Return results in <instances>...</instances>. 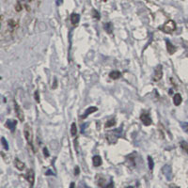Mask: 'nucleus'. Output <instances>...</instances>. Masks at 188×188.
<instances>
[{
	"mask_svg": "<svg viewBox=\"0 0 188 188\" xmlns=\"http://www.w3.org/2000/svg\"><path fill=\"white\" fill-rule=\"evenodd\" d=\"M43 154L45 157H49V152H48V149L47 148H43Z\"/></svg>",
	"mask_w": 188,
	"mask_h": 188,
	"instance_id": "nucleus-27",
	"label": "nucleus"
},
{
	"mask_svg": "<svg viewBox=\"0 0 188 188\" xmlns=\"http://www.w3.org/2000/svg\"><path fill=\"white\" fill-rule=\"evenodd\" d=\"M14 110H15V114H16L17 118L19 119V121L21 122H23L24 121V115L23 110L21 109L20 105L16 102H14Z\"/></svg>",
	"mask_w": 188,
	"mask_h": 188,
	"instance_id": "nucleus-5",
	"label": "nucleus"
},
{
	"mask_svg": "<svg viewBox=\"0 0 188 188\" xmlns=\"http://www.w3.org/2000/svg\"><path fill=\"white\" fill-rule=\"evenodd\" d=\"M115 124H116V121L114 119H111V120H109V121H106V123H105V128H108V127H112Z\"/></svg>",
	"mask_w": 188,
	"mask_h": 188,
	"instance_id": "nucleus-20",
	"label": "nucleus"
},
{
	"mask_svg": "<svg viewBox=\"0 0 188 188\" xmlns=\"http://www.w3.org/2000/svg\"><path fill=\"white\" fill-rule=\"evenodd\" d=\"M8 26L9 27V29H10L11 31H13V30L17 27V22H16L15 20H13V19H10V20H8Z\"/></svg>",
	"mask_w": 188,
	"mask_h": 188,
	"instance_id": "nucleus-17",
	"label": "nucleus"
},
{
	"mask_svg": "<svg viewBox=\"0 0 188 188\" xmlns=\"http://www.w3.org/2000/svg\"><path fill=\"white\" fill-rule=\"evenodd\" d=\"M105 30L108 34H112V32H113V24H112V23H106L105 24Z\"/></svg>",
	"mask_w": 188,
	"mask_h": 188,
	"instance_id": "nucleus-18",
	"label": "nucleus"
},
{
	"mask_svg": "<svg viewBox=\"0 0 188 188\" xmlns=\"http://www.w3.org/2000/svg\"><path fill=\"white\" fill-rule=\"evenodd\" d=\"M45 175H46V176H49V175H55V174H54V172H53L52 170H50V169H49V170H47V171H46Z\"/></svg>",
	"mask_w": 188,
	"mask_h": 188,
	"instance_id": "nucleus-31",
	"label": "nucleus"
},
{
	"mask_svg": "<svg viewBox=\"0 0 188 188\" xmlns=\"http://www.w3.org/2000/svg\"><path fill=\"white\" fill-rule=\"evenodd\" d=\"M79 172H80L79 168H78V167H75V169H74V175H78Z\"/></svg>",
	"mask_w": 188,
	"mask_h": 188,
	"instance_id": "nucleus-30",
	"label": "nucleus"
},
{
	"mask_svg": "<svg viewBox=\"0 0 188 188\" xmlns=\"http://www.w3.org/2000/svg\"><path fill=\"white\" fill-rule=\"evenodd\" d=\"M181 148L186 153H188V143L187 142H185V141H182L181 142Z\"/></svg>",
	"mask_w": 188,
	"mask_h": 188,
	"instance_id": "nucleus-22",
	"label": "nucleus"
},
{
	"mask_svg": "<svg viewBox=\"0 0 188 188\" xmlns=\"http://www.w3.org/2000/svg\"><path fill=\"white\" fill-rule=\"evenodd\" d=\"M166 44H167V50H168L169 54L173 55L176 52V47L169 40H166Z\"/></svg>",
	"mask_w": 188,
	"mask_h": 188,
	"instance_id": "nucleus-10",
	"label": "nucleus"
},
{
	"mask_svg": "<svg viewBox=\"0 0 188 188\" xmlns=\"http://www.w3.org/2000/svg\"><path fill=\"white\" fill-rule=\"evenodd\" d=\"M98 110V108L97 107H95V106H90V107H89L86 111H85V114L84 115H82V119H86L89 115H90V114H92V113H94V112H96Z\"/></svg>",
	"mask_w": 188,
	"mask_h": 188,
	"instance_id": "nucleus-12",
	"label": "nucleus"
},
{
	"mask_svg": "<svg viewBox=\"0 0 188 188\" xmlns=\"http://www.w3.org/2000/svg\"><path fill=\"white\" fill-rule=\"evenodd\" d=\"M121 72H119V71H113V72H111V73H109V77H110L111 79H114V80L119 79V78L121 77Z\"/></svg>",
	"mask_w": 188,
	"mask_h": 188,
	"instance_id": "nucleus-16",
	"label": "nucleus"
},
{
	"mask_svg": "<svg viewBox=\"0 0 188 188\" xmlns=\"http://www.w3.org/2000/svg\"><path fill=\"white\" fill-rule=\"evenodd\" d=\"M70 188H75V185H74V183H72V184L70 185Z\"/></svg>",
	"mask_w": 188,
	"mask_h": 188,
	"instance_id": "nucleus-33",
	"label": "nucleus"
},
{
	"mask_svg": "<svg viewBox=\"0 0 188 188\" xmlns=\"http://www.w3.org/2000/svg\"><path fill=\"white\" fill-rule=\"evenodd\" d=\"M163 76V67L162 65H158L155 70H154V73H153V81H159Z\"/></svg>",
	"mask_w": 188,
	"mask_h": 188,
	"instance_id": "nucleus-4",
	"label": "nucleus"
},
{
	"mask_svg": "<svg viewBox=\"0 0 188 188\" xmlns=\"http://www.w3.org/2000/svg\"><path fill=\"white\" fill-rule=\"evenodd\" d=\"M76 133H77V128H76V124L75 122L72 123V126H71V134L73 137H75L76 136Z\"/></svg>",
	"mask_w": 188,
	"mask_h": 188,
	"instance_id": "nucleus-19",
	"label": "nucleus"
},
{
	"mask_svg": "<svg viewBox=\"0 0 188 188\" xmlns=\"http://www.w3.org/2000/svg\"><path fill=\"white\" fill-rule=\"evenodd\" d=\"M34 95H35V100H36V102H37V103H40V93H39V91L36 90Z\"/></svg>",
	"mask_w": 188,
	"mask_h": 188,
	"instance_id": "nucleus-26",
	"label": "nucleus"
},
{
	"mask_svg": "<svg viewBox=\"0 0 188 188\" xmlns=\"http://www.w3.org/2000/svg\"><path fill=\"white\" fill-rule=\"evenodd\" d=\"M148 163H149V169L153 170L154 168V163H153V159L151 156H148Z\"/></svg>",
	"mask_w": 188,
	"mask_h": 188,
	"instance_id": "nucleus-21",
	"label": "nucleus"
},
{
	"mask_svg": "<svg viewBox=\"0 0 188 188\" xmlns=\"http://www.w3.org/2000/svg\"><path fill=\"white\" fill-rule=\"evenodd\" d=\"M162 171H163V174L166 176L168 181H171L172 180V169H171L170 166H169V165L164 166L163 169H162Z\"/></svg>",
	"mask_w": 188,
	"mask_h": 188,
	"instance_id": "nucleus-7",
	"label": "nucleus"
},
{
	"mask_svg": "<svg viewBox=\"0 0 188 188\" xmlns=\"http://www.w3.org/2000/svg\"><path fill=\"white\" fill-rule=\"evenodd\" d=\"M102 1H105H105H106V0H102Z\"/></svg>",
	"mask_w": 188,
	"mask_h": 188,
	"instance_id": "nucleus-39",
	"label": "nucleus"
},
{
	"mask_svg": "<svg viewBox=\"0 0 188 188\" xmlns=\"http://www.w3.org/2000/svg\"><path fill=\"white\" fill-rule=\"evenodd\" d=\"M1 143H2L3 148H4L6 151H8V144L7 140L5 139V137H2V138H1Z\"/></svg>",
	"mask_w": 188,
	"mask_h": 188,
	"instance_id": "nucleus-23",
	"label": "nucleus"
},
{
	"mask_svg": "<svg viewBox=\"0 0 188 188\" xmlns=\"http://www.w3.org/2000/svg\"><path fill=\"white\" fill-rule=\"evenodd\" d=\"M163 32L165 33H168V34H170V33H173L175 30H176V23L173 21V20H169L167 23H165L163 25H161L159 27Z\"/></svg>",
	"mask_w": 188,
	"mask_h": 188,
	"instance_id": "nucleus-2",
	"label": "nucleus"
},
{
	"mask_svg": "<svg viewBox=\"0 0 188 188\" xmlns=\"http://www.w3.org/2000/svg\"><path fill=\"white\" fill-rule=\"evenodd\" d=\"M140 120L142 121V123L145 125V126H150L152 123H153V121H152V118L150 116L149 113L145 112V113H142L141 116H140Z\"/></svg>",
	"mask_w": 188,
	"mask_h": 188,
	"instance_id": "nucleus-6",
	"label": "nucleus"
},
{
	"mask_svg": "<svg viewBox=\"0 0 188 188\" xmlns=\"http://www.w3.org/2000/svg\"><path fill=\"white\" fill-rule=\"evenodd\" d=\"M15 9H16L17 11H20V10L22 9V6H21L20 3H17V4H16V6H15Z\"/></svg>",
	"mask_w": 188,
	"mask_h": 188,
	"instance_id": "nucleus-28",
	"label": "nucleus"
},
{
	"mask_svg": "<svg viewBox=\"0 0 188 188\" xmlns=\"http://www.w3.org/2000/svg\"><path fill=\"white\" fill-rule=\"evenodd\" d=\"M121 133H122V127L108 132V133L106 134V138H107L108 142L111 143V144H112V143H116V142H117V139L121 137Z\"/></svg>",
	"mask_w": 188,
	"mask_h": 188,
	"instance_id": "nucleus-1",
	"label": "nucleus"
},
{
	"mask_svg": "<svg viewBox=\"0 0 188 188\" xmlns=\"http://www.w3.org/2000/svg\"><path fill=\"white\" fill-rule=\"evenodd\" d=\"M170 188H180V187H178V186H176V185H170Z\"/></svg>",
	"mask_w": 188,
	"mask_h": 188,
	"instance_id": "nucleus-35",
	"label": "nucleus"
},
{
	"mask_svg": "<svg viewBox=\"0 0 188 188\" xmlns=\"http://www.w3.org/2000/svg\"><path fill=\"white\" fill-rule=\"evenodd\" d=\"M182 101H183V98H182V96H181L180 93H176V94L173 96V103H174V105H175L176 106L180 105L181 103H182Z\"/></svg>",
	"mask_w": 188,
	"mask_h": 188,
	"instance_id": "nucleus-14",
	"label": "nucleus"
},
{
	"mask_svg": "<svg viewBox=\"0 0 188 188\" xmlns=\"http://www.w3.org/2000/svg\"><path fill=\"white\" fill-rule=\"evenodd\" d=\"M80 21V15L77 13H73L71 15V22L73 25H76Z\"/></svg>",
	"mask_w": 188,
	"mask_h": 188,
	"instance_id": "nucleus-13",
	"label": "nucleus"
},
{
	"mask_svg": "<svg viewBox=\"0 0 188 188\" xmlns=\"http://www.w3.org/2000/svg\"><path fill=\"white\" fill-rule=\"evenodd\" d=\"M16 125H17V121H14V120H8V121H6V127L8 128L12 133H14L15 128H16Z\"/></svg>",
	"mask_w": 188,
	"mask_h": 188,
	"instance_id": "nucleus-9",
	"label": "nucleus"
},
{
	"mask_svg": "<svg viewBox=\"0 0 188 188\" xmlns=\"http://www.w3.org/2000/svg\"><path fill=\"white\" fill-rule=\"evenodd\" d=\"M105 188H114V184H113V183L111 182L110 184H108V185H107L105 186Z\"/></svg>",
	"mask_w": 188,
	"mask_h": 188,
	"instance_id": "nucleus-32",
	"label": "nucleus"
},
{
	"mask_svg": "<svg viewBox=\"0 0 188 188\" xmlns=\"http://www.w3.org/2000/svg\"><path fill=\"white\" fill-rule=\"evenodd\" d=\"M25 178L27 180V182L29 183L30 186L32 187L33 185H34V181H35V174H34V171L32 169H29L26 174H25Z\"/></svg>",
	"mask_w": 188,
	"mask_h": 188,
	"instance_id": "nucleus-8",
	"label": "nucleus"
},
{
	"mask_svg": "<svg viewBox=\"0 0 188 188\" xmlns=\"http://www.w3.org/2000/svg\"><path fill=\"white\" fill-rule=\"evenodd\" d=\"M23 1H31V0H23Z\"/></svg>",
	"mask_w": 188,
	"mask_h": 188,
	"instance_id": "nucleus-38",
	"label": "nucleus"
},
{
	"mask_svg": "<svg viewBox=\"0 0 188 188\" xmlns=\"http://www.w3.org/2000/svg\"><path fill=\"white\" fill-rule=\"evenodd\" d=\"M92 16H93V18L96 19V20H99L100 17H101V16H100V13H99L97 10H95V9L92 10Z\"/></svg>",
	"mask_w": 188,
	"mask_h": 188,
	"instance_id": "nucleus-24",
	"label": "nucleus"
},
{
	"mask_svg": "<svg viewBox=\"0 0 188 188\" xmlns=\"http://www.w3.org/2000/svg\"><path fill=\"white\" fill-rule=\"evenodd\" d=\"M181 126H182L183 130L188 134V122H181Z\"/></svg>",
	"mask_w": 188,
	"mask_h": 188,
	"instance_id": "nucleus-25",
	"label": "nucleus"
},
{
	"mask_svg": "<svg viewBox=\"0 0 188 188\" xmlns=\"http://www.w3.org/2000/svg\"><path fill=\"white\" fill-rule=\"evenodd\" d=\"M172 92H173V90H172V89H169V94H172Z\"/></svg>",
	"mask_w": 188,
	"mask_h": 188,
	"instance_id": "nucleus-36",
	"label": "nucleus"
},
{
	"mask_svg": "<svg viewBox=\"0 0 188 188\" xmlns=\"http://www.w3.org/2000/svg\"><path fill=\"white\" fill-rule=\"evenodd\" d=\"M24 137L27 141V143L30 145V147L33 149V145H32V140H33V134H32V130L30 128V126L28 124H25L24 126Z\"/></svg>",
	"mask_w": 188,
	"mask_h": 188,
	"instance_id": "nucleus-3",
	"label": "nucleus"
},
{
	"mask_svg": "<svg viewBox=\"0 0 188 188\" xmlns=\"http://www.w3.org/2000/svg\"><path fill=\"white\" fill-rule=\"evenodd\" d=\"M88 127V123H85V124H83L82 126H81V132L82 133H85V129Z\"/></svg>",
	"mask_w": 188,
	"mask_h": 188,
	"instance_id": "nucleus-29",
	"label": "nucleus"
},
{
	"mask_svg": "<svg viewBox=\"0 0 188 188\" xmlns=\"http://www.w3.org/2000/svg\"><path fill=\"white\" fill-rule=\"evenodd\" d=\"M127 188H134V187H133V186H128Z\"/></svg>",
	"mask_w": 188,
	"mask_h": 188,
	"instance_id": "nucleus-37",
	"label": "nucleus"
},
{
	"mask_svg": "<svg viewBox=\"0 0 188 188\" xmlns=\"http://www.w3.org/2000/svg\"><path fill=\"white\" fill-rule=\"evenodd\" d=\"M61 3H62V0H57V3H56V4H57V5H60Z\"/></svg>",
	"mask_w": 188,
	"mask_h": 188,
	"instance_id": "nucleus-34",
	"label": "nucleus"
},
{
	"mask_svg": "<svg viewBox=\"0 0 188 188\" xmlns=\"http://www.w3.org/2000/svg\"><path fill=\"white\" fill-rule=\"evenodd\" d=\"M92 162H93L94 167H100V166L102 165V163H103L102 158H101V156H99V155H95V156L92 158Z\"/></svg>",
	"mask_w": 188,
	"mask_h": 188,
	"instance_id": "nucleus-15",
	"label": "nucleus"
},
{
	"mask_svg": "<svg viewBox=\"0 0 188 188\" xmlns=\"http://www.w3.org/2000/svg\"><path fill=\"white\" fill-rule=\"evenodd\" d=\"M14 166H15V168H16L18 170H20V171L24 170V168H25L24 163H23L22 161H20L18 158H15V160H14Z\"/></svg>",
	"mask_w": 188,
	"mask_h": 188,
	"instance_id": "nucleus-11",
	"label": "nucleus"
}]
</instances>
